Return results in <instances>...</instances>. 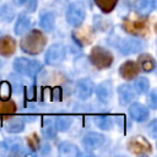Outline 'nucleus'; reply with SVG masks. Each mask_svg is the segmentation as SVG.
<instances>
[{
  "instance_id": "nucleus-39",
  "label": "nucleus",
  "mask_w": 157,
  "mask_h": 157,
  "mask_svg": "<svg viewBox=\"0 0 157 157\" xmlns=\"http://www.w3.org/2000/svg\"><path fill=\"white\" fill-rule=\"evenodd\" d=\"M0 65H1V63H0Z\"/></svg>"
},
{
  "instance_id": "nucleus-33",
  "label": "nucleus",
  "mask_w": 157,
  "mask_h": 157,
  "mask_svg": "<svg viewBox=\"0 0 157 157\" xmlns=\"http://www.w3.org/2000/svg\"><path fill=\"white\" fill-rule=\"evenodd\" d=\"M147 104L152 109H156V107H157V93H156V91L150 92V94L147 97Z\"/></svg>"
},
{
  "instance_id": "nucleus-7",
  "label": "nucleus",
  "mask_w": 157,
  "mask_h": 157,
  "mask_svg": "<svg viewBox=\"0 0 157 157\" xmlns=\"http://www.w3.org/2000/svg\"><path fill=\"white\" fill-rule=\"evenodd\" d=\"M123 29L132 36H146L148 32V23L146 20H125L123 22Z\"/></svg>"
},
{
  "instance_id": "nucleus-3",
  "label": "nucleus",
  "mask_w": 157,
  "mask_h": 157,
  "mask_svg": "<svg viewBox=\"0 0 157 157\" xmlns=\"http://www.w3.org/2000/svg\"><path fill=\"white\" fill-rule=\"evenodd\" d=\"M13 69L16 72L28 76V77H34L42 69V64L37 60H31L27 58H16L13 60Z\"/></svg>"
},
{
  "instance_id": "nucleus-25",
  "label": "nucleus",
  "mask_w": 157,
  "mask_h": 157,
  "mask_svg": "<svg viewBox=\"0 0 157 157\" xmlns=\"http://www.w3.org/2000/svg\"><path fill=\"white\" fill-rule=\"evenodd\" d=\"M94 124L102 130H109L113 126V119L107 114H98L94 117Z\"/></svg>"
},
{
  "instance_id": "nucleus-15",
  "label": "nucleus",
  "mask_w": 157,
  "mask_h": 157,
  "mask_svg": "<svg viewBox=\"0 0 157 157\" xmlns=\"http://www.w3.org/2000/svg\"><path fill=\"white\" fill-rule=\"evenodd\" d=\"M118 97H119V103L125 105L128 103H130L134 97H135V90L132 86L128 85V83H124V85H120L118 87Z\"/></svg>"
},
{
  "instance_id": "nucleus-26",
  "label": "nucleus",
  "mask_w": 157,
  "mask_h": 157,
  "mask_svg": "<svg viewBox=\"0 0 157 157\" xmlns=\"http://www.w3.org/2000/svg\"><path fill=\"white\" fill-rule=\"evenodd\" d=\"M135 78H136L135 82H134V90H135V92H137L139 94L147 93L148 90H150V82H148V80L146 77H144V76H141V77H137L136 76Z\"/></svg>"
},
{
  "instance_id": "nucleus-2",
  "label": "nucleus",
  "mask_w": 157,
  "mask_h": 157,
  "mask_svg": "<svg viewBox=\"0 0 157 157\" xmlns=\"http://www.w3.org/2000/svg\"><path fill=\"white\" fill-rule=\"evenodd\" d=\"M88 59L94 67H97L98 70H103V69L109 67L113 64L114 58H113V54L108 49L99 47V45H96L91 49Z\"/></svg>"
},
{
  "instance_id": "nucleus-14",
  "label": "nucleus",
  "mask_w": 157,
  "mask_h": 157,
  "mask_svg": "<svg viewBox=\"0 0 157 157\" xmlns=\"http://www.w3.org/2000/svg\"><path fill=\"white\" fill-rule=\"evenodd\" d=\"M132 7L136 13H139L141 16H147L148 13H151L155 10L156 1L155 0H135Z\"/></svg>"
},
{
  "instance_id": "nucleus-18",
  "label": "nucleus",
  "mask_w": 157,
  "mask_h": 157,
  "mask_svg": "<svg viewBox=\"0 0 157 157\" xmlns=\"http://www.w3.org/2000/svg\"><path fill=\"white\" fill-rule=\"evenodd\" d=\"M5 130L10 134H18L25 130V121L22 118L15 117L5 121Z\"/></svg>"
},
{
  "instance_id": "nucleus-22",
  "label": "nucleus",
  "mask_w": 157,
  "mask_h": 157,
  "mask_svg": "<svg viewBox=\"0 0 157 157\" xmlns=\"http://www.w3.org/2000/svg\"><path fill=\"white\" fill-rule=\"evenodd\" d=\"M72 117L70 115H66V114H61V115H58L55 118V121H54V125H55V129L58 131H61V132H65L70 129V126L72 125Z\"/></svg>"
},
{
  "instance_id": "nucleus-4",
  "label": "nucleus",
  "mask_w": 157,
  "mask_h": 157,
  "mask_svg": "<svg viewBox=\"0 0 157 157\" xmlns=\"http://www.w3.org/2000/svg\"><path fill=\"white\" fill-rule=\"evenodd\" d=\"M86 9L85 5L80 1L72 2L66 9V22L72 27H80L85 20Z\"/></svg>"
},
{
  "instance_id": "nucleus-17",
  "label": "nucleus",
  "mask_w": 157,
  "mask_h": 157,
  "mask_svg": "<svg viewBox=\"0 0 157 157\" xmlns=\"http://www.w3.org/2000/svg\"><path fill=\"white\" fill-rule=\"evenodd\" d=\"M136 64H137L139 69H141L144 72H151L156 69V61H155L153 56L151 54H147V53L140 54Z\"/></svg>"
},
{
  "instance_id": "nucleus-27",
  "label": "nucleus",
  "mask_w": 157,
  "mask_h": 157,
  "mask_svg": "<svg viewBox=\"0 0 157 157\" xmlns=\"http://www.w3.org/2000/svg\"><path fill=\"white\" fill-rule=\"evenodd\" d=\"M16 112V103L10 99H0V115H10Z\"/></svg>"
},
{
  "instance_id": "nucleus-32",
  "label": "nucleus",
  "mask_w": 157,
  "mask_h": 157,
  "mask_svg": "<svg viewBox=\"0 0 157 157\" xmlns=\"http://www.w3.org/2000/svg\"><path fill=\"white\" fill-rule=\"evenodd\" d=\"M27 144H28V147H29L31 150H33V151L37 150V148L39 147V145H40L38 135H37L36 132H33V134H31L29 136H27Z\"/></svg>"
},
{
  "instance_id": "nucleus-6",
  "label": "nucleus",
  "mask_w": 157,
  "mask_h": 157,
  "mask_svg": "<svg viewBox=\"0 0 157 157\" xmlns=\"http://www.w3.org/2000/svg\"><path fill=\"white\" fill-rule=\"evenodd\" d=\"M128 150L134 153V155H145V153H150L152 151L151 148V144L144 137V136H132L129 141H128Z\"/></svg>"
},
{
  "instance_id": "nucleus-20",
  "label": "nucleus",
  "mask_w": 157,
  "mask_h": 157,
  "mask_svg": "<svg viewBox=\"0 0 157 157\" xmlns=\"http://www.w3.org/2000/svg\"><path fill=\"white\" fill-rule=\"evenodd\" d=\"M72 37L76 42H78L80 44L85 45V44H88L92 42V38H93V33L90 28L85 27V28H78V29H75L74 33H72Z\"/></svg>"
},
{
  "instance_id": "nucleus-13",
  "label": "nucleus",
  "mask_w": 157,
  "mask_h": 157,
  "mask_svg": "<svg viewBox=\"0 0 157 157\" xmlns=\"http://www.w3.org/2000/svg\"><path fill=\"white\" fill-rule=\"evenodd\" d=\"M96 96L102 103H108L113 94V83L110 81H103L97 87L94 86Z\"/></svg>"
},
{
  "instance_id": "nucleus-28",
  "label": "nucleus",
  "mask_w": 157,
  "mask_h": 157,
  "mask_svg": "<svg viewBox=\"0 0 157 157\" xmlns=\"http://www.w3.org/2000/svg\"><path fill=\"white\" fill-rule=\"evenodd\" d=\"M93 1L97 5V7L104 13H109L110 11H113L118 4V0H93Z\"/></svg>"
},
{
  "instance_id": "nucleus-34",
  "label": "nucleus",
  "mask_w": 157,
  "mask_h": 157,
  "mask_svg": "<svg viewBox=\"0 0 157 157\" xmlns=\"http://www.w3.org/2000/svg\"><path fill=\"white\" fill-rule=\"evenodd\" d=\"M22 5H25V6H26L27 11L33 12V11L37 9V0H25Z\"/></svg>"
},
{
  "instance_id": "nucleus-16",
  "label": "nucleus",
  "mask_w": 157,
  "mask_h": 157,
  "mask_svg": "<svg viewBox=\"0 0 157 157\" xmlns=\"http://www.w3.org/2000/svg\"><path fill=\"white\" fill-rule=\"evenodd\" d=\"M16 50V42L10 36L0 37V55L1 56H10Z\"/></svg>"
},
{
  "instance_id": "nucleus-21",
  "label": "nucleus",
  "mask_w": 157,
  "mask_h": 157,
  "mask_svg": "<svg viewBox=\"0 0 157 157\" xmlns=\"http://www.w3.org/2000/svg\"><path fill=\"white\" fill-rule=\"evenodd\" d=\"M31 18L26 15H20L18 18L16 20V23H15V27H13V32L17 36H21L23 33H26L29 27H31Z\"/></svg>"
},
{
  "instance_id": "nucleus-12",
  "label": "nucleus",
  "mask_w": 157,
  "mask_h": 157,
  "mask_svg": "<svg viewBox=\"0 0 157 157\" xmlns=\"http://www.w3.org/2000/svg\"><path fill=\"white\" fill-rule=\"evenodd\" d=\"M139 66L135 61L132 60H126L125 63H123L119 67V75L124 78V80H134L137 75H139Z\"/></svg>"
},
{
  "instance_id": "nucleus-8",
  "label": "nucleus",
  "mask_w": 157,
  "mask_h": 157,
  "mask_svg": "<svg viewBox=\"0 0 157 157\" xmlns=\"http://www.w3.org/2000/svg\"><path fill=\"white\" fill-rule=\"evenodd\" d=\"M94 91V83L91 78L83 77L76 82V96L81 101H86L92 96Z\"/></svg>"
},
{
  "instance_id": "nucleus-5",
  "label": "nucleus",
  "mask_w": 157,
  "mask_h": 157,
  "mask_svg": "<svg viewBox=\"0 0 157 157\" xmlns=\"http://www.w3.org/2000/svg\"><path fill=\"white\" fill-rule=\"evenodd\" d=\"M65 54H66V50H65V47L60 43H55V44H52L47 53H45V63L50 66H56L59 64H61L65 59Z\"/></svg>"
},
{
  "instance_id": "nucleus-19",
  "label": "nucleus",
  "mask_w": 157,
  "mask_h": 157,
  "mask_svg": "<svg viewBox=\"0 0 157 157\" xmlns=\"http://www.w3.org/2000/svg\"><path fill=\"white\" fill-rule=\"evenodd\" d=\"M58 151L61 156H65V157H76L80 155V151H78V147L70 142V141H63L59 144L58 146Z\"/></svg>"
},
{
  "instance_id": "nucleus-1",
  "label": "nucleus",
  "mask_w": 157,
  "mask_h": 157,
  "mask_svg": "<svg viewBox=\"0 0 157 157\" xmlns=\"http://www.w3.org/2000/svg\"><path fill=\"white\" fill-rule=\"evenodd\" d=\"M47 44V37L39 29H32L25 34L20 42V48L22 52L29 55L39 54Z\"/></svg>"
},
{
  "instance_id": "nucleus-10",
  "label": "nucleus",
  "mask_w": 157,
  "mask_h": 157,
  "mask_svg": "<svg viewBox=\"0 0 157 157\" xmlns=\"http://www.w3.org/2000/svg\"><path fill=\"white\" fill-rule=\"evenodd\" d=\"M104 144V136L99 132H94V131H91V132H87L83 139H82V145L86 150L88 151H92V150H96L98 147H101L102 145Z\"/></svg>"
},
{
  "instance_id": "nucleus-23",
  "label": "nucleus",
  "mask_w": 157,
  "mask_h": 157,
  "mask_svg": "<svg viewBox=\"0 0 157 157\" xmlns=\"http://www.w3.org/2000/svg\"><path fill=\"white\" fill-rule=\"evenodd\" d=\"M39 26L45 32H52L55 27V15L53 12H45L39 18Z\"/></svg>"
},
{
  "instance_id": "nucleus-29",
  "label": "nucleus",
  "mask_w": 157,
  "mask_h": 157,
  "mask_svg": "<svg viewBox=\"0 0 157 157\" xmlns=\"http://www.w3.org/2000/svg\"><path fill=\"white\" fill-rule=\"evenodd\" d=\"M42 132L44 135L45 139H54L56 136V129L53 121H50L49 119H45L43 123V128H42Z\"/></svg>"
},
{
  "instance_id": "nucleus-37",
  "label": "nucleus",
  "mask_w": 157,
  "mask_h": 157,
  "mask_svg": "<svg viewBox=\"0 0 157 157\" xmlns=\"http://www.w3.org/2000/svg\"><path fill=\"white\" fill-rule=\"evenodd\" d=\"M53 99L54 101H58V99H60V97H61V91H60V88L59 87H55L54 90H53Z\"/></svg>"
},
{
  "instance_id": "nucleus-31",
  "label": "nucleus",
  "mask_w": 157,
  "mask_h": 157,
  "mask_svg": "<svg viewBox=\"0 0 157 157\" xmlns=\"http://www.w3.org/2000/svg\"><path fill=\"white\" fill-rule=\"evenodd\" d=\"M0 17L5 21H10L13 17V10L9 5H4L0 7Z\"/></svg>"
},
{
  "instance_id": "nucleus-11",
  "label": "nucleus",
  "mask_w": 157,
  "mask_h": 157,
  "mask_svg": "<svg viewBox=\"0 0 157 157\" xmlns=\"http://www.w3.org/2000/svg\"><path fill=\"white\" fill-rule=\"evenodd\" d=\"M129 114H130L131 119L137 123H142V121L147 120V118L150 115L147 107L139 102H135L129 107Z\"/></svg>"
},
{
  "instance_id": "nucleus-36",
  "label": "nucleus",
  "mask_w": 157,
  "mask_h": 157,
  "mask_svg": "<svg viewBox=\"0 0 157 157\" xmlns=\"http://www.w3.org/2000/svg\"><path fill=\"white\" fill-rule=\"evenodd\" d=\"M7 153H9V148H7L6 144L5 142H0V157L6 156Z\"/></svg>"
},
{
  "instance_id": "nucleus-38",
  "label": "nucleus",
  "mask_w": 157,
  "mask_h": 157,
  "mask_svg": "<svg viewBox=\"0 0 157 157\" xmlns=\"http://www.w3.org/2000/svg\"><path fill=\"white\" fill-rule=\"evenodd\" d=\"M13 1H15V4H17V5H22L25 0H13Z\"/></svg>"
},
{
  "instance_id": "nucleus-30",
  "label": "nucleus",
  "mask_w": 157,
  "mask_h": 157,
  "mask_svg": "<svg viewBox=\"0 0 157 157\" xmlns=\"http://www.w3.org/2000/svg\"><path fill=\"white\" fill-rule=\"evenodd\" d=\"M11 85L7 81H2L0 83V99H9L11 96Z\"/></svg>"
},
{
  "instance_id": "nucleus-24",
  "label": "nucleus",
  "mask_w": 157,
  "mask_h": 157,
  "mask_svg": "<svg viewBox=\"0 0 157 157\" xmlns=\"http://www.w3.org/2000/svg\"><path fill=\"white\" fill-rule=\"evenodd\" d=\"M5 144H6V146H7V148H9V151L11 153H13V155H22V153H25L23 152L25 151V146H23V142L20 139L10 137V139L6 140Z\"/></svg>"
},
{
  "instance_id": "nucleus-9",
  "label": "nucleus",
  "mask_w": 157,
  "mask_h": 157,
  "mask_svg": "<svg viewBox=\"0 0 157 157\" xmlns=\"http://www.w3.org/2000/svg\"><path fill=\"white\" fill-rule=\"evenodd\" d=\"M144 48V44L140 39H121L118 43V49L124 55H130L140 52Z\"/></svg>"
},
{
  "instance_id": "nucleus-35",
  "label": "nucleus",
  "mask_w": 157,
  "mask_h": 157,
  "mask_svg": "<svg viewBox=\"0 0 157 157\" xmlns=\"http://www.w3.org/2000/svg\"><path fill=\"white\" fill-rule=\"evenodd\" d=\"M156 125H157V121H156V120H152V121L150 123L148 128H147L148 134H150L153 139H156V136H157V128H156Z\"/></svg>"
}]
</instances>
